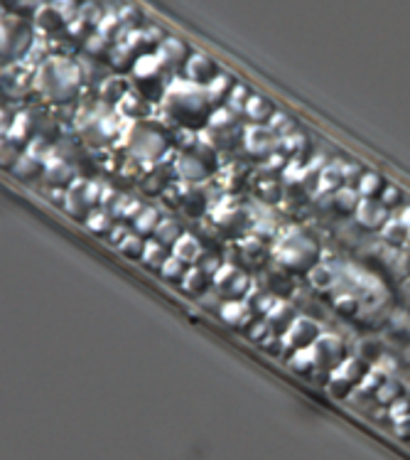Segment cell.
I'll list each match as a JSON object with an SVG mask.
<instances>
[{
	"instance_id": "4fadbf2b",
	"label": "cell",
	"mask_w": 410,
	"mask_h": 460,
	"mask_svg": "<svg viewBox=\"0 0 410 460\" xmlns=\"http://www.w3.org/2000/svg\"><path fill=\"white\" fill-rule=\"evenodd\" d=\"M54 10H57L62 18H69L74 13V0H54Z\"/></svg>"
},
{
	"instance_id": "277c9868",
	"label": "cell",
	"mask_w": 410,
	"mask_h": 460,
	"mask_svg": "<svg viewBox=\"0 0 410 460\" xmlns=\"http://www.w3.org/2000/svg\"><path fill=\"white\" fill-rule=\"evenodd\" d=\"M143 259L145 263H148L150 268H162V263L167 261V254H165V247L160 242H148L145 244V249H143Z\"/></svg>"
},
{
	"instance_id": "ba28073f",
	"label": "cell",
	"mask_w": 410,
	"mask_h": 460,
	"mask_svg": "<svg viewBox=\"0 0 410 460\" xmlns=\"http://www.w3.org/2000/svg\"><path fill=\"white\" fill-rule=\"evenodd\" d=\"M160 227V217H158V212L155 209H150V207H145V209H140L138 212V217H136V229L140 234H155V229Z\"/></svg>"
},
{
	"instance_id": "9a60e30c",
	"label": "cell",
	"mask_w": 410,
	"mask_h": 460,
	"mask_svg": "<svg viewBox=\"0 0 410 460\" xmlns=\"http://www.w3.org/2000/svg\"><path fill=\"white\" fill-rule=\"evenodd\" d=\"M3 148H5V146H3V141H0V151H3Z\"/></svg>"
},
{
	"instance_id": "5b68a950",
	"label": "cell",
	"mask_w": 410,
	"mask_h": 460,
	"mask_svg": "<svg viewBox=\"0 0 410 460\" xmlns=\"http://www.w3.org/2000/svg\"><path fill=\"white\" fill-rule=\"evenodd\" d=\"M13 173L18 175V178H23V180H32L34 175L39 173V163H37V158L34 155H18V160H15V165H13Z\"/></svg>"
},
{
	"instance_id": "5bb4252c",
	"label": "cell",
	"mask_w": 410,
	"mask_h": 460,
	"mask_svg": "<svg viewBox=\"0 0 410 460\" xmlns=\"http://www.w3.org/2000/svg\"><path fill=\"white\" fill-rule=\"evenodd\" d=\"M0 128H5V116H3V111H0Z\"/></svg>"
},
{
	"instance_id": "8992f818",
	"label": "cell",
	"mask_w": 410,
	"mask_h": 460,
	"mask_svg": "<svg viewBox=\"0 0 410 460\" xmlns=\"http://www.w3.org/2000/svg\"><path fill=\"white\" fill-rule=\"evenodd\" d=\"M359 189H361L364 197H376L378 192H383L386 189V180L381 178L378 173H366L361 178V182H359Z\"/></svg>"
},
{
	"instance_id": "7c38bea8",
	"label": "cell",
	"mask_w": 410,
	"mask_h": 460,
	"mask_svg": "<svg viewBox=\"0 0 410 460\" xmlns=\"http://www.w3.org/2000/svg\"><path fill=\"white\" fill-rule=\"evenodd\" d=\"M87 224H89V229L96 234H106L108 229H111V219H108L103 212H94L91 217L87 219Z\"/></svg>"
},
{
	"instance_id": "7a4b0ae2",
	"label": "cell",
	"mask_w": 410,
	"mask_h": 460,
	"mask_svg": "<svg viewBox=\"0 0 410 460\" xmlns=\"http://www.w3.org/2000/svg\"><path fill=\"white\" fill-rule=\"evenodd\" d=\"M357 217L361 224H371V227H378V224L386 219V207L383 204H376L371 199H364L357 209Z\"/></svg>"
},
{
	"instance_id": "6da1fadb",
	"label": "cell",
	"mask_w": 410,
	"mask_h": 460,
	"mask_svg": "<svg viewBox=\"0 0 410 460\" xmlns=\"http://www.w3.org/2000/svg\"><path fill=\"white\" fill-rule=\"evenodd\" d=\"M39 89L52 101H69L79 89V69L69 59H49L39 69Z\"/></svg>"
},
{
	"instance_id": "8fae6325",
	"label": "cell",
	"mask_w": 410,
	"mask_h": 460,
	"mask_svg": "<svg viewBox=\"0 0 410 460\" xmlns=\"http://www.w3.org/2000/svg\"><path fill=\"white\" fill-rule=\"evenodd\" d=\"M118 249H121L123 256H128V259H140V256H143L145 242H140L138 237H133V234H128V237L123 239L121 244H118Z\"/></svg>"
},
{
	"instance_id": "3957f363",
	"label": "cell",
	"mask_w": 410,
	"mask_h": 460,
	"mask_svg": "<svg viewBox=\"0 0 410 460\" xmlns=\"http://www.w3.org/2000/svg\"><path fill=\"white\" fill-rule=\"evenodd\" d=\"M197 256H199V242L192 234H182V237L174 242V259L187 263V261H194Z\"/></svg>"
},
{
	"instance_id": "30bf717a",
	"label": "cell",
	"mask_w": 410,
	"mask_h": 460,
	"mask_svg": "<svg viewBox=\"0 0 410 460\" xmlns=\"http://www.w3.org/2000/svg\"><path fill=\"white\" fill-rule=\"evenodd\" d=\"M155 237L160 244H174L182 234H179V227L174 222H160V227L155 229Z\"/></svg>"
},
{
	"instance_id": "52a82bcc",
	"label": "cell",
	"mask_w": 410,
	"mask_h": 460,
	"mask_svg": "<svg viewBox=\"0 0 410 460\" xmlns=\"http://www.w3.org/2000/svg\"><path fill=\"white\" fill-rule=\"evenodd\" d=\"M222 315L226 323L243 325L248 318H251V310H248V306H243V303H226V306L222 308Z\"/></svg>"
},
{
	"instance_id": "9c48e42d",
	"label": "cell",
	"mask_w": 410,
	"mask_h": 460,
	"mask_svg": "<svg viewBox=\"0 0 410 460\" xmlns=\"http://www.w3.org/2000/svg\"><path fill=\"white\" fill-rule=\"evenodd\" d=\"M160 273H162L167 281H182L184 278V263L179 261V259H174V256H169L167 261L162 263V268H160Z\"/></svg>"
}]
</instances>
